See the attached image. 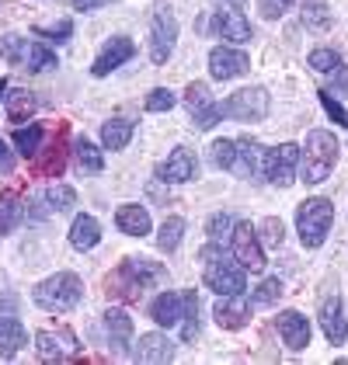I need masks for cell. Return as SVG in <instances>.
Returning a JSON list of instances; mask_svg holds the SVG:
<instances>
[{"mask_svg": "<svg viewBox=\"0 0 348 365\" xmlns=\"http://www.w3.org/2000/svg\"><path fill=\"white\" fill-rule=\"evenodd\" d=\"M317 98H320V105H324V112L331 115L338 125H348V112L338 105V101H334V98H331V91H317Z\"/></svg>", "mask_w": 348, "mask_h": 365, "instance_id": "cell-44", "label": "cell"}, {"mask_svg": "<svg viewBox=\"0 0 348 365\" xmlns=\"http://www.w3.org/2000/svg\"><path fill=\"white\" fill-rule=\"evenodd\" d=\"M213 35H220V38H227V42H247V38H251V25H247V18H244L240 11L223 7V11L213 14Z\"/></svg>", "mask_w": 348, "mask_h": 365, "instance_id": "cell-15", "label": "cell"}, {"mask_svg": "<svg viewBox=\"0 0 348 365\" xmlns=\"http://www.w3.org/2000/svg\"><path fill=\"white\" fill-rule=\"evenodd\" d=\"M230 230H233V220L227 216V212H213L209 216V223H205V233H209V240H227L230 237Z\"/></svg>", "mask_w": 348, "mask_h": 365, "instance_id": "cell-39", "label": "cell"}, {"mask_svg": "<svg viewBox=\"0 0 348 365\" xmlns=\"http://www.w3.org/2000/svg\"><path fill=\"white\" fill-rule=\"evenodd\" d=\"M133 56H136V42H133L129 35H116V38L98 53L94 66H91V73H94V77H108L112 70H118L126 59H133Z\"/></svg>", "mask_w": 348, "mask_h": 365, "instance_id": "cell-12", "label": "cell"}, {"mask_svg": "<svg viewBox=\"0 0 348 365\" xmlns=\"http://www.w3.org/2000/svg\"><path fill=\"white\" fill-rule=\"evenodd\" d=\"M133 133H136V122L112 118V122L101 125V146H105V150H126L129 140H133Z\"/></svg>", "mask_w": 348, "mask_h": 365, "instance_id": "cell-25", "label": "cell"}, {"mask_svg": "<svg viewBox=\"0 0 348 365\" xmlns=\"http://www.w3.org/2000/svg\"><path fill=\"white\" fill-rule=\"evenodd\" d=\"M205 285L216 292V296H244L247 289V279H244V268L237 261H227V257H213L205 254Z\"/></svg>", "mask_w": 348, "mask_h": 365, "instance_id": "cell-6", "label": "cell"}, {"mask_svg": "<svg viewBox=\"0 0 348 365\" xmlns=\"http://www.w3.org/2000/svg\"><path fill=\"white\" fill-rule=\"evenodd\" d=\"M105 331H108V341L122 351L129 344V337H133V317L126 309H108L105 313Z\"/></svg>", "mask_w": 348, "mask_h": 365, "instance_id": "cell-27", "label": "cell"}, {"mask_svg": "<svg viewBox=\"0 0 348 365\" xmlns=\"http://www.w3.org/2000/svg\"><path fill=\"white\" fill-rule=\"evenodd\" d=\"M164 279V264L150 261V257H126L122 268L108 279V296L116 299H140L150 285Z\"/></svg>", "mask_w": 348, "mask_h": 365, "instance_id": "cell-1", "label": "cell"}, {"mask_svg": "<svg viewBox=\"0 0 348 365\" xmlns=\"http://www.w3.org/2000/svg\"><path fill=\"white\" fill-rule=\"evenodd\" d=\"M261 164H265V153L255 140H237V160H233V170L240 178H258Z\"/></svg>", "mask_w": 348, "mask_h": 365, "instance_id": "cell-24", "label": "cell"}, {"mask_svg": "<svg viewBox=\"0 0 348 365\" xmlns=\"http://www.w3.org/2000/svg\"><path fill=\"white\" fill-rule=\"evenodd\" d=\"M181 237H185V220L181 216H168L164 226H160V233H157V247L164 254H171V251H178Z\"/></svg>", "mask_w": 348, "mask_h": 365, "instance_id": "cell-30", "label": "cell"}, {"mask_svg": "<svg viewBox=\"0 0 348 365\" xmlns=\"http://www.w3.org/2000/svg\"><path fill=\"white\" fill-rule=\"evenodd\" d=\"M4 91H7V81H0V94H4Z\"/></svg>", "mask_w": 348, "mask_h": 365, "instance_id": "cell-50", "label": "cell"}, {"mask_svg": "<svg viewBox=\"0 0 348 365\" xmlns=\"http://www.w3.org/2000/svg\"><path fill=\"white\" fill-rule=\"evenodd\" d=\"M213 164L223 170H233V160H237V140H216L213 146Z\"/></svg>", "mask_w": 348, "mask_h": 365, "instance_id": "cell-35", "label": "cell"}, {"mask_svg": "<svg viewBox=\"0 0 348 365\" xmlns=\"http://www.w3.org/2000/svg\"><path fill=\"white\" fill-rule=\"evenodd\" d=\"M0 56L7 63H14V66H21V70H29V73H42V70L56 66L53 49H46L39 42H29L21 35H4L0 38Z\"/></svg>", "mask_w": 348, "mask_h": 365, "instance_id": "cell-5", "label": "cell"}, {"mask_svg": "<svg viewBox=\"0 0 348 365\" xmlns=\"http://www.w3.org/2000/svg\"><path fill=\"white\" fill-rule=\"evenodd\" d=\"M21 216H25V205H21V198L14 195V192L0 195V237L14 233V226L21 223Z\"/></svg>", "mask_w": 348, "mask_h": 365, "instance_id": "cell-28", "label": "cell"}, {"mask_svg": "<svg viewBox=\"0 0 348 365\" xmlns=\"http://www.w3.org/2000/svg\"><path fill=\"white\" fill-rule=\"evenodd\" d=\"M174 105H178V98H174V91H168V87H153L150 98H146V112H171Z\"/></svg>", "mask_w": 348, "mask_h": 365, "instance_id": "cell-38", "label": "cell"}, {"mask_svg": "<svg viewBox=\"0 0 348 365\" xmlns=\"http://www.w3.org/2000/svg\"><path fill=\"white\" fill-rule=\"evenodd\" d=\"M247 66H251V59L244 56L240 49H227V46H216V49L209 53V73H213L216 81H233V77L247 73Z\"/></svg>", "mask_w": 348, "mask_h": 365, "instance_id": "cell-13", "label": "cell"}, {"mask_svg": "<svg viewBox=\"0 0 348 365\" xmlns=\"http://www.w3.org/2000/svg\"><path fill=\"white\" fill-rule=\"evenodd\" d=\"M213 98H209V87L203 84V81H195V84L185 87V105L192 108V112H199V108H205Z\"/></svg>", "mask_w": 348, "mask_h": 365, "instance_id": "cell-41", "label": "cell"}, {"mask_svg": "<svg viewBox=\"0 0 348 365\" xmlns=\"http://www.w3.org/2000/svg\"><path fill=\"white\" fill-rule=\"evenodd\" d=\"M136 362H150V365H160V362H171L174 359V344L168 341V334H143L136 341Z\"/></svg>", "mask_w": 348, "mask_h": 365, "instance_id": "cell-20", "label": "cell"}, {"mask_svg": "<svg viewBox=\"0 0 348 365\" xmlns=\"http://www.w3.org/2000/svg\"><path fill=\"white\" fill-rule=\"evenodd\" d=\"M116 226L126 233V237H146V233H150V212H146L143 205H136V202L118 205Z\"/></svg>", "mask_w": 348, "mask_h": 365, "instance_id": "cell-22", "label": "cell"}, {"mask_svg": "<svg viewBox=\"0 0 348 365\" xmlns=\"http://www.w3.org/2000/svg\"><path fill=\"white\" fill-rule=\"evenodd\" d=\"M35 351L42 362H66L77 351V337L70 331H39L35 334Z\"/></svg>", "mask_w": 348, "mask_h": 365, "instance_id": "cell-11", "label": "cell"}, {"mask_svg": "<svg viewBox=\"0 0 348 365\" xmlns=\"http://www.w3.org/2000/svg\"><path fill=\"white\" fill-rule=\"evenodd\" d=\"M35 108H39V101H35L31 91H11L7 94V118L11 122H29Z\"/></svg>", "mask_w": 348, "mask_h": 365, "instance_id": "cell-29", "label": "cell"}, {"mask_svg": "<svg viewBox=\"0 0 348 365\" xmlns=\"http://www.w3.org/2000/svg\"><path fill=\"white\" fill-rule=\"evenodd\" d=\"M230 251H233V261H237L244 272H261V268H265V251H261L258 230L251 223H233Z\"/></svg>", "mask_w": 348, "mask_h": 365, "instance_id": "cell-8", "label": "cell"}, {"mask_svg": "<svg viewBox=\"0 0 348 365\" xmlns=\"http://www.w3.org/2000/svg\"><path fill=\"white\" fill-rule=\"evenodd\" d=\"M290 7H292V0H258V11L268 21H272V18H282Z\"/></svg>", "mask_w": 348, "mask_h": 365, "instance_id": "cell-45", "label": "cell"}, {"mask_svg": "<svg viewBox=\"0 0 348 365\" xmlns=\"http://www.w3.org/2000/svg\"><path fill=\"white\" fill-rule=\"evenodd\" d=\"M98 240H101V226L94 216H77L73 226H70V244L77 247V251H91V247H98Z\"/></svg>", "mask_w": 348, "mask_h": 365, "instance_id": "cell-26", "label": "cell"}, {"mask_svg": "<svg viewBox=\"0 0 348 365\" xmlns=\"http://www.w3.org/2000/svg\"><path fill=\"white\" fill-rule=\"evenodd\" d=\"M160 181H168V185H181V181H192L195 178V157L185 150V146H178L171 150V157L160 164Z\"/></svg>", "mask_w": 348, "mask_h": 365, "instance_id": "cell-19", "label": "cell"}, {"mask_svg": "<svg viewBox=\"0 0 348 365\" xmlns=\"http://www.w3.org/2000/svg\"><path fill=\"white\" fill-rule=\"evenodd\" d=\"M181 313H185V296H178V292H160V296L150 303V317H153V324H160V327H174V324L181 320Z\"/></svg>", "mask_w": 348, "mask_h": 365, "instance_id": "cell-21", "label": "cell"}, {"mask_svg": "<svg viewBox=\"0 0 348 365\" xmlns=\"http://www.w3.org/2000/svg\"><path fill=\"white\" fill-rule=\"evenodd\" d=\"M338 150H342V146L334 140V133L314 129V133L307 136V146L300 150V178H303L307 185L327 181V174L338 164Z\"/></svg>", "mask_w": 348, "mask_h": 365, "instance_id": "cell-2", "label": "cell"}, {"mask_svg": "<svg viewBox=\"0 0 348 365\" xmlns=\"http://www.w3.org/2000/svg\"><path fill=\"white\" fill-rule=\"evenodd\" d=\"M331 223H334V205L327 198H307L300 202L296 209V230H300V240L303 247H320L331 233Z\"/></svg>", "mask_w": 348, "mask_h": 365, "instance_id": "cell-4", "label": "cell"}, {"mask_svg": "<svg viewBox=\"0 0 348 365\" xmlns=\"http://www.w3.org/2000/svg\"><path fill=\"white\" fill-rule=\"evenodd\" d=\"M303 21L310 25V29H327L331 25V11L320 4V0H310V4H303Z\"/></svg>", "mask_w": 348, "mask_h": 365, "instance_id": "cell-37", "label": "cell"}, {"mask_svg": "<svg viewBox=\"0 0 348 365\" xmlns=\"http://www.w3.org/2000/svg\"><path fill=\"white\" fill-rule=\"evenodd\" d=\"M320 327H324V337L331 344H345L348 337V317H345V303L342 296H327L320 303Z\"/></svg>", "mask_w": 348, "mask_h": 365, "instance_id": "cell-14", "label": "cell"}, {"mask_svg": "<svg viewBox=\"0 0 348 365\" xmlns=\"http://www.w3.org/2000/svg\"><path fill=\"white\" fill-rule=\"evenodd\" d=\"M0 307H4V309H14V296H7V292H0Z\"/></svg>", "mask_w": 348, "mask_h": 365, "instance_id": "cell-49", "label": "cell"}, {"mask_svg": "<svg viewBox=\"0 0 348 365\" xmlns=\"http://www.w3.org/2000/svg\"><path fill=\"white\" fill-rule=\"evenodd\" d=\"M213 317H216V324L220 327H227V331H240V327H247V320H251V309L244 303V296H223L216 309H213Z\"/></svg>", "mask_w": 348, "mask_h": 365, "instance_id": "cell-17", "label": "cell"}, {"mask_svg": "<svg viewBox=\"0 0 348 365\" xmlns=\"http://www.w3.org/2000/svg\"><path fill=\"white\" fill-rule=\"evenodd\" d=\"M310 66H314L317 73H334V70L342 66V56H338L334 49H314V53H310Z\"/></svg>", "mask_w": 348, "mask_h": 365, "instance_id": "cell-40", "label": "cell"}, {"mask_svg": "<svg viewBox=\"0 0 348 365\" xmlns=\"http://www.w3.org/2000/svg\"><path fill=\"white\" fill-rule=\"evenodd\" d=\"M14 170V153L7 150V143L0 140V174H11Z\"/></svg>", "mask_w": 348, "mask_h": 365, "instance_id": "cell-47", "label": "cell"}, {"mask_svg": "<svg viewBox=\"0 0 348 365\" xmlns=\"http://www.w3.org/2000/svg\"><path fill=\"white\" fill-rule=\"evenodd\" d=\"M286 289H282V282L279 279H265L251 292V307H272V303H279V296H282Z\"/></svg>", "mask_w": 348, "mask_h": 365, "instance_id": "cell-33", "label": "cell"}, {"mask_svg": "<svg viewBox=\"0 0 348 365\" xmlns=\"http://www.w3.org/2000/svg\"><path fill=\"white\" fill-rule=\"evenodd\" d=\"M195 115V125H199V129H213V125H216V122H223V105H216V101H209V105H205V108H199V112H192Z\"/></svg>", "mask_w": 348, "mask_h": 365, "instance_id": "cell-42", "label": "cell"}, {"mask_svg": "<svg viewBox=\"0 0 348 365\" xmlns=\"http://www.w3.org/2000/svg\"><path fill=\"white\" fill-rule=\"evenodd\" d=\"M73 153H77V164H81V170H91V174H98V170L105 168V157H101V150H98L94 143L77 140V143H73Z\"/></svg>", "mask_w": 348, "mask_h": 365, "instance_id": "cell-32", "label": "cell"}, {"mask_svg": "<svg viewBox=\"0 0 348 365\" xmlns=\"http://www.w3.org/2000/svg\"><path fill=\"white\" fill-rule=\"evenodd\" d=\"M46 202H49V209H56V212H70V209L77 205V192H73L70 185H53V188L46 192Z\"/></svg>", "mask_w": 348, "mask_h": 365, "instance_id": "cell-34", "label": "cell"}, {"mask_svg": "<svg viewBox=\"0 0 348 365\" xmlns=\"http://www.w3.org/2000/svg\"><path fill=\"white\" fill-rule=\"evenodd\" d=\"M81 296H84V282L77 279L73 272H56V275H49L46 282H39L35 292H31V299L42 309H49V313L73 309L81 303Z\"/></svg>", "mask_w": 348, "mask_h": 365, "instance_id": "cell-3", "label": "cell"}, {"mask_svg": "<svg viewBox=\"0 0 348 365\" xmlns=\"http://www.w3.org/2000/svg\"><path fill=\"white\" fill-rule=\"evenodd\" d=\"M29 344V331L14 317H0V359H14Z\"/></svg>", "mask_w": 348, "mask_h": 365, "instance_id": "cell-23", "label": "cell"}, {"mask_svg": "<svg viewBox=\"0 0 348 365\" xmlns=\"http://www.w3.org/2000/svg\"><path fill=\"white\" fill-rule=\"evenodd\" d=\"M261 240H265V244H272V247H279V244H282V237H286V233H282V220H275V216H268V220H261Z\"/></svg>", "mask_w": 348, "mask_h": 365, "instance_id": "cell-43", "label": "cell"}, {"mask_svg": "<svg viewBox=\"0 0 348 365\" xmlns=\"http://www.w3.org/2000/svg\"><path fill=\"white\" fill-rule=\"evenodd\" d=\"M223 112L237 122H261L268 115V91L265 87H244L223 101Z\"/></svg>", "mask_w": 348, "mask_h": 365, "instance_id": "cell-9", "label": "cell"}, {"mask_svg": "<svg viewBox=\"0 0 348 365\" xmlns=\"http://www.w3.org/2000/svg\"><path fill=\"white\" fill-rule=\"evenodd\" d=\"M178 42V18L168 4H157L153 21H150V59L153 63H168Z\"/></svg>", "mask_w": 348, "mask_h": 365, "instance_id": "cell-7", "label": "cell"}, {"mask_svg": "<svg viewBox=\"0 0 348 365\" xmlns=\"http://www.w3.org/2000/svg\"><path fill=\"white\" fill-rule=\"evenodd\" d=\"M42 140H46V129L42 125H29V129H14V146L21 150V157H35L42 150Z\"/></svg>", "mask_w": 348, "mask_h": 365, "instance_id": "cell-31", "label": "cell"}, {"mask_svg": "<svg viewBox=\"0 0 348 365\" xmlns=\"http://www.w3.org/2000/svg\"><path fill=\"white\" fill-rule=\"evenodd\" d=\"M31 160H35L31 168H35L39 178H56V174H63V168H66V136L59 133L56 143L53 146H42Z\"/></svg>", "mask_w": 348, "mask_h": 365, "instance_id": "cell-16", "label": "cell"}, {"mask_svg": "<svg viewBox=\"0 0 348 365\" xmlns=\"http://www.w3.org/2000/svg\"><path fill=\"white\" fill-rule=\"evenodd\" d=\"M73 31V21H59L53 29H35V35H46V38H56V42H66Z\"/></svg>", "mask_w": 348, "mask_h": 365, "instance_id": "cell-46", "label": "cell"}, {"mask_svg": "<svg viewBox=\"0 0 348 365\" xmlns=\"http://www.w3.org/2000/svg\"><path fill=\"white\" fill-rule=\"evenodd\" d=\"M279 334H282V341L290 344L292 351H303L310 344V320L303 313H296V309H286L279 317Z\"/></svg>", "mask_w": 348, "mask_h": 365, "instance_id": "cell-18", "label": "cell"}, {"mask_svg": "<svg viewBox=\"0 0 348 365\" xmlns=\"http://www.w3.org/2000/svg\"><path fill=\"white\" fill-rule=\"evenodd\" d=\"M296 170H300V146L296 143H282V146H275L265 157V174L279 188H290L292 181H296Z\"/></svg>", "mask_w": 348, "mask_h": 365, "instance_id": "cell-10", "label": "cell"}, {"mask_svg": "<svg viewBox=\"0 0 348 365\" xmlns=\"http://www.w3.org/2000/svg\"><path fill=\"white\" fill-rule=\"evenodd\" d=\"M105 4H112V0H73L77 11H98V7H105Z\"/></svg>", "mask_w": 348, "mask_h": 365, "instance_id": "cell-48", "label": "cell"}, {"mask_svg": "<svg viewBox=\"0 0 348 365\" xmlns=\"http://www.w3.org/2000/svg\"><path fill=\"white\" fill-rule=\"evenodd\" d=\"M185 331H181V337L185 341H192V337L199 334V299H195V292H185Z\"/></svg>", "mask_w": 348, "mask_h": 365, "instance_id": "cell-36", "label": "cell"}]
</instances>
